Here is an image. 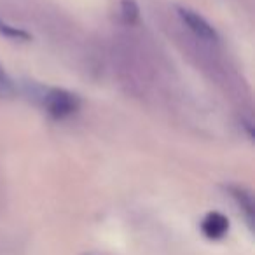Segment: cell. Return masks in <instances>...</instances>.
Here are the masks:
<instances>
[{
	"label": "cell",
	"mask_w": 255,
	"mask_h": 255,
	"mask_svg": "<svg viewBox=\"0 0 255 255\" xmlns=\"http://www.w3.org/2000/svg\"><path fill=\"white\" fill-rule=\"evenodd\" d=\"M44 107L53 119L63 121L77 112L79 107H81V100H79L77 95L67 91V89L53 88L44 96Z\"/></svg>",
	"instance_id": "1"
},
{
	"label": "cell",
	"mask_w": 255,
	"mask_h": 255,
	"mask_svg": "<svg viewBox=\"0 0 255 255\" xmlns=\"http://www.w3.org/2000/svg\"><path fill=\"white\" fill-rule=\"evenodd\" d=\"M177 12H178V18L182 19V23H184L196 37H199L201 40H206V42H215V40H219L217 30L213 28L201 14H198L196 11L187 9V7H177Z\"/></svg>",
	"instance_id": "2"
},
{
	"label": "cell",
	"mask_w": 255,
	"mask_h": 255,
	"mask_svg": "<svg viewBox=\"0 0 255 255\" xmlns=\"http://www.w3.org/2000/svg\"><path fill=\"white\" fill-rule=\"evenodd\" d=\"M229 231V219L220 212H210L201 220V233L212 241L222 240Z\"/></svg>",
	"instance_id": "3"
},
{
	"label": "cell",
	"mask_w": 255,
	"mask_h": 255,
	"mask_svg": "<svg viewBox=\"0 0 255 255\" xmlns=\"http://www.w3.org/2000/svg\"><path fill=\"white\" fill-rule=\"evenodd\" d=\"M229 192L234 198L236 205L240 206V210L243 212L247 224L252 231H254V219H255V208H254V198L252 194L243 187H238V185H229Z\"/></svg>",
	"instance_id": "4"
},
{
	"label": "cell",
	"mask_w": 255,
	"mask_h": 255,
	"mask_svg": "<svg viewBox=\"0 0 255 255\" xmlns=\"http://www.w3.org/2000/svg\"><path fill=\"white\" fill-rule=\"evenodd\" d=\"M119 14L124 25H135L140 19V9L135 0H121Z\"/></svg>",
	"instance_id": "5"
},
{
	"label": "cell",
	"mask_w": 255,
	"mask_h": 255,
	"mask_svg": "<svg viewBox=\"0 0 255 255\" xmlns=\"http://www.w3.org/2000/svg\"><path fill=\"white\" fill-rule=\"evenodd\" d=\"M0 35L7 37V39H11V40H21V42L32 40V35H30L26 30L12 26V25H9V23L2 21V19H0Z\"/></svg>",
	"instance_id": "6"
},
{
	"label": "cell",
	"mask_w": 255,
	"mask_h": 255,
	"mask_svg": "<svg viewBox=\"0 0 255 255\" xmlns=\"http://www.w3.org/2000/svg\"><path fill=\"white\" fill-rule=\"evenodd\" d=\"M14 95V84H12L11 77L5 74V70L0 67V96L2 98H9Z\"/></svg>",
	"instance_id": "7"
}]
</instances>
